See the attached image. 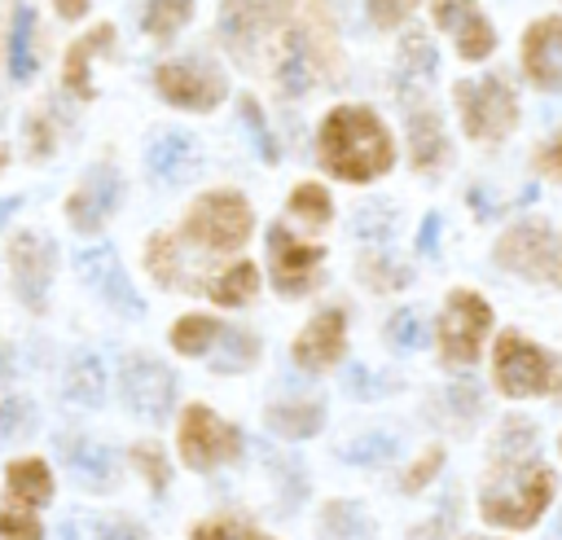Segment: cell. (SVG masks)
Returning <instances> with one entry per match:
<instances>
[{
  "label": "cell",
  "instance_id": "cell-1",
  "mask_svg": "<svg viewBox=\"0 0 562 540\" xmlns=\"http://www.w3.org/2000/svg\"><path fill=\"white\" fill-rule=\"evenodd\" d=\"M321 158L342 180H378L382 171H391V136L382 132L373 110L338 105L321 127Z\"/></svg>",
  "mask_w": 562,
  "mask_h": 540
},
{
  "label": "cell",
  "instance_id": "cell-2",
  "mask_svg": "<svg viewBox=\"0 0 562 540\" xmlns=\"http://www.w3.org/2000/svg\"><path fill=\"white\" fill-rule=\"evenodd\" d=\"M553 500V474L527 457H501L496 479L483 487V514L501 527H527Z\"/></svg>",
  "mask_w": 562,
  "mask_h": 540
},
{
  "label": "cell",
  "instance_id": "cell-3",
  "mask_svg": "<svg viewBox=\"0 0 562 540\" xmlns=\"http://www.w3.org/2000/svg\"><path fill=\"white\" fill-rule=\"evenodd\" d=\"M250 233V206L246 198L220 189V193H206L193 202L189 220H184V237L202 250H237Z\"/></svg>",
  "mask_w": 562,
  "mask_h": 540
},
{
  "label": "cell",
  "instance_id": "cell-4",
  "mask_svg": "<svg viewBox=\"0 0 562 540\" xmlns=\"http://www.w3.org/2000/svg\"><path fill=\"white\" fill-rule=\"evenodd\" d=\"M457 110H461V123L474 140H501L518 119V101L505 88V79H496V75L461 79L457 83Z\"/></svg>",
  "mask_w": 562,
  "mask_h": 540
},
{
  "label": "cell",
  "instance_id": "cell-5",
  "mask_svg": "<svg viewBox=\"0 0 562 540\" xmlns=\"http://www.w3.org/2000/svg\"><path fill=\"white\" fill-rule=\"evenodd\" d=\"M487 329H492V307L479 294H470V290H452L448 307H443V320H439L443 360L448 364H470L479 356Z\"/></svg>",
  "mask_w": 562,
  "mask_h": 540
},
{
  "label": "cell",
  "instance_id": "cell-6",
  "mask_svg": "<svg viewBox=\"0 0 562 540\" xmlns=\"http://www.w3.org/2000/svg\"><path fill=\"white\" fill-rule=\"evenodd\" d=\"M237 452H241V435L228 421H220L202 404H189L184 408V417H180V457L193 470H215V465L233 461Z\"/></svg>",
  "mask_w": 562,
  "mask_h": 540
},
{
  "label": "cell",
  "instance_id": "cell-7",
  "mask_svg": "<svg viewBox=\"0 0 562 540\" xmlns=\"http://www.w3.org/2000/svg\"><path fill=\"white\" fill-rule=\"evenodd\" d=\"M154 88L162 92V101H171L180 110H211L224 101V75L202 57L162 61L154 70Z\"/></svg>",
  "mask_w": 562,
  "mask_h": 540
},
{
  "label": "cell",
  "instance_id": "cell-8",
  "mask_svg": "<svg viewBox=\"0 0 562 540\" xmlns=\"http://www.w3.org/2000/svg\"><path fill=\"white\" fill-rule=\"evenodd\" d=\"M53 263H57V246L35 233V228H18V237L9 241V272H13V290L31 312H44L48 299V281H53Z\"/></svg>",
  "mask_w": 562,
  "mask_h": 540
},
{
  "label": "cell",
  "instance_id": "cell-9",
  "mask_svg": "<svg viewBox=\"0 0 562 540\" xmlns=\"http://www.w3.org/2000/svg\"><path fill=\"white\" fill-rule=\"evenodd\" d=\"M119 386H123V400L136 417H149V421H162L171 413V400H176V378L162 360L154 356H127L123 360V373H119Z\"/></svg>",
  "mask_w": 562,
  "mask_h": 540
},
{
  "label": "cell",
  "instance_id": "cell-10",
  "mask_svg": "<svg viewBox=\"0 0 562 540\" xmlns=\"http://www.w3.org/2000/svg\"><path fill=\"white\" fill-rule=\"evenodd\" d=\"M496 382L505 395H540L553 386V369L549 356L531 342H522L518 334H501L496 342Z\"/></svg>",
  "mask_w": 562,
  "mask_h": 540
},
{
  "label": "cell",
  "instance_id": "cell-11",
  "mask_svg": "<svg viewBox=\"0 0 562 540\" xmlns=\"http://www.w3.org/2000/svg\"><path fill=\"white\" fill-rule=\"evenodd\" d=\"M119 198H123V176H119L114 167H105V162L92 167V171L75 184V193H70V202H66L70 228H75V233H97V228L114 215Z\"/></svg>",
  "mask_w": 562,
  "mask_h": 540
},
{
  "label": "cell",
  "instance_id": "cell-12",
  "mask_svg": "<svg viewBox=\"0 0 562 540\" xmlns=\"http://www.w3.org/2000/svg\"><path fill=\"white\" fill-rule=\"evenodd\" d=\"M281 9H285V0H224V9H220V35H224V44L246 61L259 48V40L277 26Z\"/></svg>",
  "mask_w": 562,
  "mask_h": 540
},
{
  "label": "cell",
  "instance_id": "cell-13",
  "mask_svg": "<svg viewBox=\"0 0 562 540\" xmlns=\"http://www.w3.org/2000/svg\"><path fill=\"white\" fill-rule=\"evenodd\" d=\"M496 259L509 272H522L531 281H549L553 277V233H549V224H514V228H505V237L496 241Z\"/></svg>",
  "mask_w": 562,
  "mask_h": 540
},
{
  "label": "cell",
  "instance_id": "cell-14",
  "mask_svg": "<svg viewBox=\"0 0 562 540\" xmlns=\"http://www.w3.org/2000/svg\"><path fill=\"white\" fill-rule=\"evenodd\" d=\"M79 277H83L114 312H123V316H140V312H145V303L136 299V290H132V281H127V272H123V263H119V255H114L110 246L83 250V255H79Z\"/></svg>",
  "mask_w": 562,
  "mask_h": 540
},
{
  "label": "cell",
  "instance_id": "cell-15",
  "mask_svg": "<svg viewBox=\"0 0 562 540\" xmlns=\"http://www.w3.org/2000/svg\"><path fill=\"white\" fill-rule=\"evenodd\" d=\"M268 250H272V281L281 294H303L312 285V272L321 263V246H303L294 241L290 228H281V220L268 228Z\"/></svg>",
  "mask_w": 562,
  "mask_h": 540
},
{
  "label": "cell",
  "instance_id": "cell-16",
  "mask_svg": "<svg viewBox=\"0 0 562 540\" xmlns=\"http://www.w3.org/2000/svg\"><path fill=\"white\" fill-rule=\"evenodd\" d=\"M522 66L536 88L562 92V18H540L522 35Z\"/></svg>",
  "mask_w": 562,
  "mask_h": 540
},
{
  "label": "cell",
  "instance_id": "cell-17",
  "mask_svg": "<svg viewBox=\"0 0 562 540\" xmlns=\"http://www.w3.org/2000/svg\"><path fill=\"white\" fill-rule=\"evenodd\" d=\"M272 70H277L281 92H290V97L307 92V88L321 79V53H316V35H312V26H294V31H285Z\"/></svg>",
  "mask_w": 562,
  "mask_h": 540
},
{
  "label": "cell",
  "instance_id": "cell-18",
  "mask_svg": "<svg viewBox=\"0 0 562 540\" xmlns=\"http://www.w3.org/2000/svg\"><path fill=\"white\" fill-rule=\"evenodd\" d=\"M435 22L457 40L461 57H470V61L487 57L492 44H496V35H492V26H487V18L479 13L474 0H435Z\"/></svg>",
  "mask_w": 562,
  "mask_h": 540
},
{
  "label": "cell",
  "instance_id": "cell-19",
  "mask_svg": "<svg viewBox=\"0 0 562 540\" xmlns=\"http://www.w3.org/2000/svg\"><path fill=\"white\" fill-rule=\"evenodd\" d=\"M145 162H149L154 180H162V184H184V180L198 176L202 154H198V140H193V136H184V132H162V136L149 145Z\"/></svg>",
  "mask_w": 562,
  "mask_h": 540
},
{
  "label": "cell",
  "instance_id": "cell-20",
  "mask_svg": "<svg viewBox=\"0 0 562 540\" xmlns=\"http://www.w3.org/2000/svg\"><path fill=\"white\" fill-rule=\"evenodd\" d=\"M4 496L13 509H26L35 514L40 505L53 500V470L40 461V457H22V461H9L4 470Z\"/></svg>",
  "mask_w": 562,
  "mask_h": 540
},
{
  "label": "cell",
  "instance_id": "cell-21",
  "mask_svg": "<svg viewBox=\"0 0 562 540\" xmlns=\"http://www.w3.org/2000/svg\"><path fill=\"white\" fill-rule=\"evenodd\" d=\"M342 356V312H321L316 320H307V329L294 342V360L303 369H325Z\"/></svg>",
  "mask_w": 562,
  "mask_h": 540
},
{
  "label": "cell",
  "instance_id": "cell-22",
  "mask_svg": "<svg viewBox=\"0 0 562 540\" xmlns=\"http://www.w3.org/2000/svg\"><path fill=\"white\" fill-rule=\"evenodd\" d=\"M110 44H114V26H110V22H105V26H92L83 40L70 44L66 66H61V83H66L75 97H92V61H97V53H105Z\"/></svg>",
  "mask_w": 562,
  "mask_h": 540
},
{
  "label": "cell",
  "instance_id": "cell-23",
  "mask_svg": "<svg viewBox=\"0 0 562 540\" xmlns=\"http://www.w3.org/2000/svg\"><path fill=\"white\" fill-rule=\"evenodd\" d=\"M435 66H439L435 44H430L426 35H404V44H400V53H395V83H400V97L422 92V88L430 83Z\"/></svg>",
  "mask_w": 562,
  "mask_h": 540
},
{
  "label": "cell",
  "instance_id": "cell-24",
  "mask_svg": "<svg viewBox=\"0 0 562 540\" xmlns=\"http://www.w3.org/2000/svg\"><path fill=\"white\" fill-rule=\"evenodd\" d=\"M325 421V408L321 400H281L268 408V426L281 435V439H307L316 435Z\"/></svg>",
  "mask_w": 562,
  "mask_h": 540
},
{
  "label": "cell",
  "instance_id": "cell-25",
  "mask_svg": "<svg viewBox=\"0 0 562 540\" xmlns=\"http://www.w3.org/2000/svg\"><path fill=\"white\" fill-rule=\"evenodd\" d=\"M40 66V53H35V9L31 4H18L13 9V35H9V75L18 83H26Z\"/></svg>",
  "mask_w": 562,
  "mask_h": 540
},
{
  "label": "cell",
  "instance_id": "cell-26",
  "mask_svg": "<svg viewBox=\"0 0 562 540\" xmlns=\"http://www.w3.org/2000/svg\"><path fill=\"white\" fill-rule=\"evenodd\" d=\"M408 145H413V162L417 167H439L443 162L448 140H443V127H439V114L435 110H413V119H408Z\"/></svg>",
  "mask_w": 562,
  "mask_h": 540
},
{
  "label": "cell",
  "instance_id": "cell-27",
  "mask_svg": "<svg viewBox=\"0 0 562 540\" xmlns=\"http://www.w3.org/2000/svg\"><path fill=\"white\" fill-rule=\"evenodd\" d=\"M66 395L75 404H83V408H92V404L105 400V369H101V360L92 351H79L66 364Z\"/></svg>",
  "mask_w": 562,
  "mask_h": 540
},
{
  "label": "cell",
  "instance_id": "cell-28",
  "mask_svg": "<svg viewBox=\"0 0 562 540\" xmlns=\"http://www.w3.org/2000/svg\"><path fill=\"white\" fill-rule=\"evenodd\" d=\"M66 461L79 474V483H92V487H105L110 483L114 461H110V452L101 443H92V439H66Z\"/></svg>",
  "mask_w": 562,
  "mask_h": 540
},
{
  "label": "cell",
  "instance_id": "cell-29",
  "mask_svg": "<svg viewBox=\"0 0 562 540\" xmlns=\"http://www.w3.org/2000/svg\"><path fill=\"white\" fill-rule=\"evenodd\" d=\"M220 325L211 320V316H180L176 325H171V347L180 351V356H206L215 342H220Z\"/></svg>",
  "mask_w": 562,
  "mask_h": 540
},
{
  "label": "cell",
  "instance_id": "cell-30",
  "mask_svg": "<svg viewBox=\"0 0 562 540\" xmlns=\"http://www.w3.org/2000/svg\"><path fill=\"white\" fill-rule=\"evenodd\" d=\"M400 452V439L386 435V430H369V435H356L351 443L338 448L342 461H356V465H386L391 457Z\"/></svg>",
  "mask_w": 562,
  "mask_h": 540
},
{
  "label": "cell",
  "instance_id": "cell-31",
  "mask_svg": "<svg viewBox=\"0 0 562 540\" xmlns=\"http://www.w3.org/2000/svg\"><path fill=\"white\" fill-rule=\"evenodd\" d=\"M255 290H259V272H255V263H233L224 277H215V281H211V299H215V303H224V307L246 303Z\"/></svg>",
  "mask_w": 562,
  "mask_h": 540
},
{
  "label": "cell",
  "instance_id": "cell-32",
  "mask_svg": "<svg viewBox=\"0 0 562 540\" xmlns=\"http://www.w3.org/2000/svg\"><path fill=\"white\" fill-rule=\"evenodd\" d=\"M193 18V0H149L145 4V31L158 40H171Z\"/></svg>",
  "mask_w": 562,
  "mask_h": 540
},
{
  "label": "cell",
  "instance_id": "cell-33",
  "mask_svg": "<svg viewBox=\"0 0 562 540\" xmlns=\"http://www.w3.org/2000/svg\"><path fill=\"white\" fill-rule=\"evenodd\" d=\"M215 347H220V356H215V369L220 373H237V369H246L259 356V342L246 329H224Z\"/></svg>",
  "mask_w": 562,
  "mask_h": 540
},
{
  "label": "cell",
  "instance_id": "cell-34",
  "mask_svg": "<svg viewBox=\"0 0 562 540\" xmlns=\"http://www.w3.org/2000/svg\"><path fill=\"white\" fill-rule=\"evenodd\" d=\"M386 338H391V347H400V351H417V347L426 342V316L413 312V307H400V312L386 320Z\"/></svg>",
  "mask_w": 562,
  "mask_h": 540
},
{
  "label": "cell",
  "instance_id": "cell-35",
  "mask_svg": "<svg viewBox=\"0 0 562 540\" xmlns=\"http://www.w3.org/2000/svg\"><path fill=\"white\" fill-rule=\"evenodd\" d=\"M145 259H149V272H154V281H162V285H184V277H180V259H176V237H154L149 241V250H145Z\"/></svg>",
  "mask_w": 562,
  "mask_h": 540
},
{
  "label": "cell",
  "instance_id": "cell-36",
  "mask_svg": "<svg viewBox=\"0 0 562 540\" xmlns=\"http://www.w3.org/2000/svg\"><path fill=\"white\" fill-rule=\"evenodd\" d=\"M290 211L316 228V224H325V220H329V211H334V206H329V193H325L321 184H299V189L290 193Z\"/></svg>",
  "mask_w": 562,
  "mask_h": 540
},
{
  "label": "cell",
  "instance_id": "cell-37",
  "mask_svg": "<svg viewBox=\"0 0 562 540\" xmlns=\"http://www.w3.org/2000/svg\"><path fill=\"white\" fill-rule=\"evenodd\" d=\"M241 123H246V132L255 136L259 158H263V162H277V140H272V132H268L263 110H259V101H255V97H241Z\"/></svg>",
  "mask_w": 562,
  "mask_h": 540
},
{
  "label": "cell",
  "instance_id": "cell-38",
  "mask_svg": "<svg viewBox=\"0 0 562 540\" xmlns=\"http://www.w3.org/2000/svg\"><path fill=\"white\" fill-rule=\"evenodd\" d=\"M325 527H329L334 536H369V531H373L369 518L360 514V505H347V500L325 505Z\"/></svg>",
  "mask_w": 562,
  "mask_h": 540
},
{
  "label": "cell",
  "instance_id": "cell-39",
  "mask_svg": "<svg viewBox=\"0 0 562 540\" xmlns=\"http://www.w3.org/2000/svg\"><path fill=\"white\" fill-rule=\"evenodd\" d=\"M443 400H448V408H452V417L461 421V426H470L474 417H479V386L474 382H452L448 391H443Z\"/></svg>",
  "mask_w": 562,
  "mask_h": 540
},
{
  "label": "cell",
  "instance_id": "cell-40",
  "mask_svg": "<svg viewBox=\"0 0 562 540\" xmlns=\"http://www.w3.org/2000/svg\"><path fill=\"white\" fill-rule=\"evenodd\" d=\"M132 461L140 465V474L149 479V487H154V492H162V487H167V461H162V457H158L149 443L132 448Z\"/></svg>",
  "mask_w": 562,
  "mask_h": 540
},
{
  "label": "cell",
  "instance_id": "cell-41",
  "mask_svg": "<svg viewBox=\"0 0 562 540\" xmlns=\"http://www.w3.org/2000/svg\"><path fill=\"white\" fill-rule=\"evenodd\" d=\"M364 277L378 285V290H400L404 281H408V272L404 268H395V259H364Z\"/></svg>",
  "mask_w": 562,
  "mask_h": 540
},
{
  "label": "cell",
  "instance_id": "cell-42",
  "mask_svg": "<svg viewBox=\"0 0 562 540\" xmlns=\"http://www.w3.org/2000/svg\"><path fill=\"white\" fill-rule=\"evenodd\" d=\"M391 224H395V211H382V206H369V211L356 215L360 237H391Z\"/></svg>",
  "mask_w": 562,
  "mask_h": 540
},
{
  "label": "cell",
  "instance_id": "cell-43",
  "mask_svg": "<svg viewBox=\"0 0 562 540\" xmlns=\"http://www.w3.org/2000/svg\"><path fill=\"white\" fill-rule=\"evenodd\" d=\"M413 4L417 0H369V18L378 26H395V22H404L413 13Z\"/></svg>",
  "mask_w": 562,
  "mask_h": 540
},
{
  "label": "cell",
  "instance_id": "cell-44",
  "mask_svg": "<svg viewBox=\"0 0 562 540\" xmlns=\"http://www.w3.org/2000/svg\"><path fill=\"white\" fill-rule=\"evenodd\" d=\"M0 536H44V527L26 509H0Z\"/></svg>",
  "mask_w": 562,
  "mask_h": 540
},
{
  "label": "cell",
  "instance_id": "cell-45",
  "mask_svg": "<svg viewBox=\"0 0 562 540\" xmlns=\"http://www.w3.org/2000/svg\"><path fill=\"white\" fill-rule=\"evenodd\" d=\"M193 536H255V527L237 518H211V522H198Z\"/></svg>",
  "mask_w": 562,
  "mask_h": 540
},
{
  "label": "cell",
  "instance_id": "cell-46",
  "mask_svg": "<svg viewBox=\"0 0 562 540\" xmlns=\"http://www.w3.org/2000/svg\"><path fill=\"white\" fill-rule=\"evenodd\" d=\"M26 132H31V154H35V158H44V154L53 149V127H48V119H44V114H35Z\"/></svg>",
  "mask_w": 562,
  "mask_h": 540
},
{
  "label": "cell",
  "instance_id": "cell-47",
  "mask_svg": "<svg viewBox=\"0 0 562 540\" xmlns=\"http://www.w3.org/2000/svg\"><path fill=\"white\" fill-rule=\"evenodd\" d=\"M435 470H439V452L430 448V452H426V457H422V461L413 465V474L404 479V487H408V492H413V487H422V483H426V479H430Z\"/></svg>",
  "mask_w": 562,
  "mask_h": 540
},
{
  "label": "cell",
  "instance_id": "cell-48",
  "mask_svg": "<svg viewBox=\"0 0 562 540\" xmlns=\"http://www.w3.org/2000/svg\"><path fill=\"white\" fill-rule=\"evenodd\" d=\"M435 233H439V215H426V224H422V233H417V250H435Z\"/></svg>",
  "mask_w": 562,
  "mask_h": 540
},
{
  "label": "cell",
  "instance_id": "cell-49",
  "mask_svg": "<svg viewBox=\"0 0 562 540\" xmlns=\"http://www.w3.org/2000/svg\"><path fill=\"white\" fill-rule=\"evenodd\" d=\"M53 4H57V13H61L66 22H75V18L88 13V0H53Z\"/></svg>",
  "mask_w": 562,
  "mask_h": 540
},
{
  "label": "cell",
  "instance_id": "cell-50",
  "mask_svg": "<svg viewBox=\"0 0 562 540\" xmlns=\"http://www.w3.org/2000/svg\"><path fill=\"white\" fill-rule=\"evenodd\" d=\"M544 167H549V171H553V176L562 180V136H558V140H553V145L544 149Z\"/></svg>",
  "mask_w": 562,
  "mask_h": 540
},
{
  "label": "cell",
  "instance_id": "cell-51",
  "mask_svg": "<svg viewBox=\"0 0 562 540\" xmlns=\"http://www.w3.org/2000/svg\"><path fill=\"white\" fill-rule=\"evenodd\" d=\"M18 206H22V198H4V202H0V224H4V220H9Z\"/></svg>",
  "mask_w": 562,
  "mask_h": 540
},
{
  "label": "cell",
  "instance_id": "cell-52",
  "mask_svg": "<svg viewBox=\"0 0 562 540\" xmlns=\"http://www.w3.org/2000/svg\"><path fill=\"white\" fill-rule=\"evenodd\" d=\"M9 378V351H0V382Z\"/></svg>",
  "mask_w": 562,
  "mask_h": 540
},
{
  "label": "cell",
  "instance_id": "cell-53",
  "mask_svg": "<svg viewBox=\"0 0 562 540\" xmlns=\"http://www.w3.org/2000/svg\"><path fill=\"white\" fill-rule=\"evenodd\" d=\"M4 162H9V149H4V145H0V171H4Z\"/></svg>",
  "mask_w": 562,
  "mask_h": 540
},
{
  "label": "cell",
  "instance_id": "cell-54",
  "mask_svg": "<svg viewBox=\"0 0 562 540\" xmlns=\"http://www.w3.org/2000/svg\"><path fill=\"white\" fill-rule=\"evenodd\" d=\"M553 536H562V514H558V522H553Z\"/></svg>",
  "mask_w": 562,
  "mask_h": 540
}]
</instances>
